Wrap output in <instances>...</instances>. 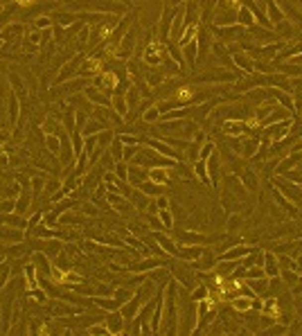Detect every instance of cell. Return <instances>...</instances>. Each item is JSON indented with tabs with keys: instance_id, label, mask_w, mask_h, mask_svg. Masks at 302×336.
<instances>
[{
	"instance_id": "37",
	"label": "cell",
	"mask_w": 302,
	"mask_h": 336,
	"mask_svg": "<svg viewBox=\"0 0 302 336\" xmlns=\"http://www.w3.org/2000/svg\"><path fill=\"white\" fill-rule=\"evenodd\" d=\"M113 106H115V111L120 113L122 117H127L129 104H127V97H124V95H113Z\"/></svg>"
},
{
	"instance_id": "16",
	"label": "cell",
	"mask_w": 302,
	"mask_h": 336,
	"mask_svg": "<svg viewBox=\"0 0 302 336\" xmlns=\"http://www.w3.org/2000/svg\"><path fill=\"white\" fill-rule=\"evenodd\" d=\"M230 307H232L234 312H239V314H246V312H250V309H253V298L237 293V296L230 298Z\"/></svg>"
},
{
	"instance_id": "58",
	"label": "cell",
	"mask_w": 302,
	"mask_h": 336,
	"mask_svg": "<svg viewBox=\"0 0 302 336\" xmlns=\"http://www.w3.org/2000/svg\"><path fill=\"white\" fill-rule=\"evenodd\" d=\"M83 212H86V215H97V208H93V205H83Z\"/></svg>"
},
{
	"instance_id": "34",
	"label": "cell",
	"mask_w": 302,
	"mask_h": 336,
	"mask_svg": "<svg viewBox=\"0 0 302 336\" xmlns=\"http://www.w3.org/2000/svg\"><path fill=\"white\" fill-rule=\"evenodd\" d=\"M108 151H111V156L115 158V163H120L124 156V142L120 140V138H113V142L108 145Z\"/></svg>"
},
{
	"instance_id": "39",
	"label": "cell",
	"mask_w": 302,
	"mask_h": 336,
	"mask_svg": "<svg viewBox=\"0 0 302 336\" xmlns=\"http://www.w3.org/2000/svg\"><path fill=\"white\" fill-rule=\"evenodd\" d=\"M162 79H165V73H162L160 68H153L147 73V84H149V86H158Z\"/></svg>"
},
{
	"instance_id": "28",
	"label": "cell",
	"mask_w": 302,
	"mask_h": 336,
	"mask_svg": "<svg viewBox=\"0 0 302 336\" xmlns=\"http://www.w3.org/2000/svg\"><path fill=\"white\" fill-rule=\"evenodd\" d=\"M54 20H57L61 27H66V25H73V23H79V18H83V14H73V11H59V14L52 16Z\"/></svg>"
},
{
	"instance_id": "36",
	"label": "cell",
	"mask_w": 302,
	"mask_h": 336,
	"mask_svg": "<svg viewBox=\"0 0 302 336\" xmlns=\"http://www.w3.org/2000/svg\"><path fill=\"white\" fill-rule=\"evenodd\" d=\"M194 171H196V176H199V180L201 183H205L208 185L210 183V174H208V167H205V161H194Z\"/></svg>"
},
{
	"instance_id": "52",
	"label": "cell",
	"mask_w": 302,
	"mask_h": 336,
	"mask_svg": "<svg viewBox=\"0 0 302 336\" xmlns=\"http://www.w3.org/2000/svg\"><path fill=\"white\" fill-rule=\"evenodd\" d=\"M7 280H9V264H0V289L5 287Z\"/></svg>"
},
{
	"instance_id": "14",
	"label": "cell",
	"mask_w": 302,
	"mask_h": 336,
	"mask_svg": "<svg viewBox=\"0 0 302 336\" xmlns=\"http://www.w3.org/2000/svg\"><path fill=\"white\" fill-rule=\"evenodd\" d=\"M275 185H278L280 190H282V194L287 196V199H291L293 203L302 199V190L298 185H293V183H287V180H282V178H275Z\"/></svg>"
},
{
	"instance_id": "29",
	"label": "cell",
	"mask_w": 302,
	"mask_h": 336,
	"mask_svg": "<svg viewBox=\"0 0 302 336\" xmlns=\"http://www.w3.org/2000/svg\"><path fill=\"white\" fill-rule=\"evenodd\" d=\"M180 52L185 54L187 66H190V68H194V66H196V57H199V48H196V39H194V41H190L187 45H183V48H180Z\"/></svg>"
},
{
	"instance_id": "27",
	"label": "cell",
	"mask_w": 302,
	"mask_h": 336,
	"mask_svg": "<svg viewBox=\"0 0 302 336\" xmlns=\"http://www.w3.org/2000/svg\"><path fill=\"white\" fill-rule=\"evenodd\" d=\"M104 129H108V127H104L97 117H88V122L83 124V129H81V136H97V133L104 131Z\"/></svg>"
},
{
	"instance_id": "42",
	"label": "cell",
	"mask_w": 302,
	"mask_h": 336,
	"mask_svg": "<svg viewBox=\"0 0 302 336\" xmlns=\"http://www.w3.org/2000/svg\"><path fill=\"white\" fill-rule=\"evenodd\" d=\"M158 217H160L162 226H165V230H171L174 228V215L169 212V208L167 210H158Z\"/></svg>"
},
{
	"instance_id": "40",
	"label": "cell",
	"mask_w": 302,
	"mask_h": 336,
	"mask_svg": "<svg viewBox=\"0 0 302 336\" xmlns=\"http://www.w3.org/2000/svg\"><path fill=\"white\" fill-rule=\"evenodd\" d=\"M70 136H73V151H75V156H81V154H83V136H81V131H73Z\"/></svg>"
},
{
	"instance_id": "49",
	"label": "cell",
	"mask_w": 302,
	"mask_h": 336,
	"mask_svg": "<svg viewBox=\"0 0 302 336\" xmlns=\"http://www.w3.org/2000/svg\"><path fill=\"white\" fill-rule=\"evenodd\" d=\"M208 293H210V289H208V287H196L194 291L190 293V300L199 302V300H203V298H208Z\"/></svg>"
},
{
	"instance_id": "41",
	"label": "cell",
	"mask_w": 302,
	"mask_h": 336,
	"mask_svg": "<svg viewBox=\"0 0 302 336\" xmlns=\"http://www.w3.org/2000/svg\"><path fill=\"white\" fill-rule=\"evenodd\" d=\"M158 120H162V113L158 111V106H151V108H147L145 113H142V122H158Z\"/></svg>"
},
{
	"instance_id": "35",
	"label": "cell",
	"mask_w": 302,
	"mask_h": 336,
	"mask_svg": "<svg viewBox=\"0 0 302 336\" xmlns=\"http://www.w3.org/2000/svg\"><path fill=\"white\" fill-rule=\"evenodd\" d=\"M113 138H115V131H113V129H104V131L97 133V145L102 147V149H108V145L113 142Z\"/></svg>"
},
{
	"instance_id": "38",
	"label": "cell",
	"mask_w": 302,
	"mask_h": 336,
	"mask_svg": "<svg viewBox=\"0 0 302 336\" xmlns=\"http://www.w3.org/2000/svg\"><path fill=\"white\" fill-rule=\"evenodd\" d=\"M45 147H48V151H52L54 156H59V151H61V138L59 136H45Z\"/></svg>"
},
{
	"instance_id": "22",
	"label": "cell",
	"mask_w": 302,
	"mask_h": 336,
	"mask_svg": "<svg viewBox=\"0 0 302 336\" xmlns=\"http://www.w3.org/2000/svg\"><path fill=\"white\" fill-rule=\"evenodd\" d=\"M149 178L158 185H169V167H151Z\"/></svg>"
},
{
	"instance_id": "61",
	"label": "cell",
	"mask_w": 302,
	"mask_h": 336,
	"mask_svg": "<svg viewBox=\"0 0 302 336\" xmlns=\"http://www.w3.org/2000/svg\"><path fill=\"white\" fill-rule=\"evenodd\" d=\"M300 7H302V0H300Z\"/></svg>"
},
{
	"instance_id": "56",
	"label": "cell",
	"mask_w": 302,
	"mask_h": 336,
	"mask_svg": "<svg viewBox=\"0 0 302 336\" xmlns=\"http://www.w3.org/2000/svg\"><path fill=\"white\" fill-rule=\"evenodd\" d=\"M86 332H88V334H108L106 327H95V325H90Z\"/></svg>"
},
{
	"instance_id": "44",
	"label": "cell",
	"mask_w": 302,
	"mask_h": 336,
	"mask_svg": "<svg viewBox=\"0 0 302 336\" xmlns=\"http://www.w3.org/2000/svg\"><path fill=\"white\" fill-rule=\"evenodd\" d=\"M278 68L282 70L284 75H291V77H300V75H302V68H300V66H296V64H280Z\"/></svg>"
},
{
	"instance_id": "51",
	"label": "cell",
	"mask_w": 302,
	"mask_h": 336,
	"mask_svg": "<svg viewBox=\"0 0 302 336\" xmlns=\"http://www.w3.org/2000/svg\"><path fill=\"white\" fill-rule=\"evenodd\" d=\"M45 194H52L54 190H61V180H57V178H50L48 183H45Z\"/></svg>"
},
{
	"instance_id": "6",
	"label": "cell",
	"mask_w": 302,
	"mask_h": 336,
	"mask_svg": "<svg viewBox=\"0 0 302 336\" xmlns=\"http://www.w3.org/2000/svg\"><path fill=\"white\" fill-rule=\"evenodd\" d=\"M81 61H83V57L79 54V57H75L70 64H66L64 68H61V73H59V77L54 79V86H59V84H64V82H68L70 77H75V75H79V66H81Z\"/></svg>"
},
{
	"instance_id": "8",
	"label": "cell",
	"mask_w": 302,
	"mask_h": 336,
	"mask_svg": "<svg viewBox=\"0 0 302 336\" xmlns=\"http://www.w3.org/2000/svg\"><path fill=\"white\" fill-rule=\"evenodd\" d=\"M142 305H145V302H142L138 296H133V298H129V300L124 302L122 307H120V314H122V316H124V321H127V325L133 321V318L138 316V312H140V307H142Z\"/></svg>"
},
{
	"instance_id": "59",
	"label": "cell",
	"mask_w": 302,
	"mask_h": 336,
	"mask_svg": "<svg viewBox=\"0 0 302 336\" xmlns=\"http://www.w3.org/2000/svg\"><path fill=\"white\" fill-rule=\"evenodd\" d=\"M298 113H300V120H302V108H300V111H298Z\"/></svg>"
},
{
	"instance_id": "53",
	"label": "cell",
	"mask_w": 302,
	"mask_h": 336,
	"mask_svg": "<svg viewBox=\"0 0 302 336\" xmlns=\"http://www.w3.org/2000/svg\"><path fill=\"white\" fill-rule=\"evenodd\" d=\"M212 151H215V145H212V142H208V145H205V147H201V151H199V158H201V161H208V158H210V154H212Z\"/></svg>"
},
{
	"instance_id": "3",
	"label": "cell",
	"mask_w": 302,
	"mask_h": 336,
	"mask_svg": "<svg viewBox=\"0 0 302 336\" xmlns=\"http://www.w3.org/2000/svg\"><path fill=\"white\" fill-rule=\"evenodd\" d=\"M25 239V233L23 228H16V226H7V224H0V244H18Z\"/></svg>"
},
{
	"instance_id": "48",
	"label": "cell",
	"mask_w": 302,
	"mask_h": 336,
	"mask_svg": "<svg viewBox=\"0 0 302 336\" xmlns=\"http://www.w3.org/2000/svg\"><path fill=\"white\" fill-rule=\"evenodd\" d=\"M115 176L120 180H129V167H127V163H124V161L115 163Z\"/></svg>"
},
{
	"instance_id": "4",
	"label": "cell",
	"mask_w": 302,
	"mask_h": 336,
	"mask_svg": "<svg viewBox=\"0 0 302 336\" xmlns=\"http://www.w3.org/2000/svg\"><path fill=\"white\" fill-rule=\"evenodd\" d=\"M104 325H106L108 334H124L127 321H124V316L120 314V309H117V312H108L106 314V318H104Z\"/></svg>"
},
{
	"instance_id": "2",
	"label": "cell",
	"mask_w": 302,
	"mask_h": 336,
	"mask_svg": "<svg viewBox=\"0 0 302 336\" xmlns=\"http://www.w3.org/2000/svg\"><path fill=\"white\" fill-rule=\"evenodd\" d=\"M149 149H156L158 154H162V156H167V158H174V161H178L180 158V151L178 149H174L171 145H167L165 140H158V138H147V140H142Z\"/></svg>"
},
{
	"instance_id": "13",
	"label": "cell",
	"mask_w": 302,
	"mask_h": 336,
	"mask_svg": "<svg viewBox=\"0 0 302 336\" xmlns=\"http://www.w3.org/2000/svg\"><path fill=\"white\" fill-rule=\"evenodd\" d=\"M196 262V268L199 271H212V268L217 266V262H219V255L215 253V251H203V255H201L199 259H194Z\"/></svg>"
},
{
	"instance_id": "54",
	"label": "cell",
	"mask_w": 302,
	"mask_h": 336,
	"mask_svg": "<svg viewBox=\"0 0 302 336\" xmlns=\"http://www.w3.org/2000/svg\"><path fill=\"white\" fill-rule=\"evenodd\" d=\"M156 205H158V210H167V208H169V199H167V194L156 196Z\"/></svg>"
},
{
	"instance_id": "1",
	"label": "cell",
	"mask_w": 302,
	"mask_h": 336,
	"mask_svg": "<svg viewBox=\"0 0 302 336\" xmlns=\"http://www.w3.org/2000/svg\"><path fill=\"white\" fill-rule=\"evenodd\" d=\"M70 9H86V11H111V14H122L127 9V5H120L115 0H75Z\"/></svg>"
},
{
	"instance_id": "46",
	"label": "cell",
	"mask_w": 302,
	"mask_h": 336,
	"mask_svg": "<svg viewBox=\"0 0 302 336\" xmlns=\"http://www.w3.org/2000/svg\"><path fill=\"white\" fill-rule=\"evenodd\" d=\"M16 212V199H0V215Z\"/></svg>"
},
{
	"instance_id": "20",
	"label": "cell",
	"mask_w": 302,
	"mask_h": 336,
	"mask_svg": "<svg viewBox=\"0 0 302 336\" xmlns=\"http://www.w3.org/2000/svg\"><path fill=\"white\" fill-rule=\"evenodd\" d=\"M266 18H271V25L282 23L287 16H284V9H280L275 0H266Z\"/></svg>"
},
{
	"instance_id": "17",
	"label": "cell",
	"mask_w": 302,
	"mask_h": 336,
	"mask_svg": "<svg viewBox=\"0 0 302 336\" xmlns=\"http://www.w3.org/2000/svg\"><path fill=\"white\" fill-rule=\"evenodd\" d=\"M83 95L90 99V104H99V106H111V99L106 95H102V90L95 86H86L83 88Z\"/></svg>"
},
{
	"instance_id": "5",
	"label": "cell",
	"mask_w": 302,
	"mask_h": 336,
	"mask_svg": "<svg viewBox=\"0 0 302 336\" xmlns=\"http://www.w3.org/2000/svg\"><path fill=\"white\" fill-rule=\"evenodd\" d=\"M95 75H102V59L83 57L81 66H79V77H95Z\"/></svg>"
},
{
	"instance_id": "11",
	"label": "cell",
	"mask_w": 302,
	"mask_h": 336,
	"mask_svg": "<svg viewBox=\"0 0 302 336\" xmlns=\"http://www.w3.org/2000/svg\"><path fill=\"white\" fill-rule=\"evenodd\" d=\"M50 312L54 316H77V314H81V307H77L75 302H52Z\"/></svg>"
},
{
	"instance_id": "57",
	"label": "cell",
	"mask_w": 302,
	"mask_h": 336,
	"mask_svg": "<svg viewBox=\"0 0 302 336\" xmlns=\"http://www.w3.org/2000/svg\"><path fill=\"white\" fill-rule=\"evenodd\" d=\"M239 221H241V217H232V219L228 221V230H230V233H232V230L239 226Z\"/></svg>"
},
{
	"instance_id": "9",
	"label": "cell",
	"mask_w": 302,
	"mask_h": 336,
	"mask_svg": "<svg viewBox=\"0 0 302 336\" xmlns=\"http://www.w3.org/2000/svg\"><path fill=\"white\" fill-rule=\"evenodd\" d=\"M136 43H138V36H136V32H133V29H129L127 34L122 36V41H120V45H117V57H120V59H127L129 54L133 52V48H136Z\"/></svg>"
},
{
	"instance_id": "23",
	"label": "cell",
	"mask_w": 302,
	"mask_h": 336,
	"mask_svg": "<svg viewBox=\"0 0 302 336\" xmlns=\"http://www.w3.org/2000/svg\"><path fill=\"white\" fill-rule=\"evenodd\" d=\"M93 305L106 309V312H117V309L122 307V305H120V300H117L115 296H99V298H95V300H93Z\"/></svg>"
},
{
	"instance_id": "15",
	"label": "cell",
	"mask_w": 302,
	"mask_h": 336,
	"mask_svg": "<svg viewBox=\"0 0 302 336\" xmlns=\"http://www.w3.org/2000/svg\"><path fill=\"white\" fill-rule=\"evenodd\" d=\"M289 117H291V111H289V108H284V106H275L273 111L268 113V117H264L262 120V124L264 127H271V124H275V122H282V120H289ZM262 127V129H264Z\"/></svg>"
},
{
	"instance_id": "10",
	"label": "cell",
	"mask_w": 302,
	"mask_h": 336,
	"mask_svg": "<svg viewBox=\"0 0 302 336\" xmlns=\"http://www.w3.org/2000/svg\"><path fill=\"white\" fill-rule=\"evenodd\" d=\"M145 180H149V167H142V165H133L129 167V185L131 187H138L140 183H145Z\"/></svg>"
},
{
	"instance_id": "50",
	"label": "cell",
	"mask_w": 302,
	"mask_h": 336,
	"mask_svg": "<svg viewBox=\"0 0 302 336\" xmlns=\"http://www.w3.org/2000/svg\"><path fill=\"white\" fill-rule=\"evenodd\" d=\"M138 151H140V145H124V156H122V161H124V163L131 161V158L136 156Z\"/></svg>"
},
{
	"instance_id": "7",
	"label": "cell",
	"mask_w": 302,
	"mask_h": 336,
	"mask_svg": "<svg viewBox=\"0 0 302 336\" xmlns=\"http://www.w3.org/2000/svg\"><path fill=\"white\" fill-rule=\"evenodd\" d=\"M95 86H97L99 90H104V93H106V95L115 93V86H117V75H115V73H111V70H106V73L97 75V77H95Z\"/></svg>"
},
{
	"instance_id": "31",
	"label": "cell",
	"mask_w": 302,
	"mask_h": 336,
	"mask_svg": "<svg viewBox=\"0 0 302 336\" xmlns=\"http://www.w3.org/2000/svg\"><path fill=\"white\" fill-rule=\"evenodd\" d=\"M237 23H239V25H244L246 29L253 27V25H255V16H253V11H250L246 5L239 7V11H237Z\"/></svg>"
},
{
	"instance_id": "26",
	"label": "cell",
	"mask_w": 302,
	"mask_h": 336,
	"mask_svg": "<svg viewBox=\"0 0 302 336\" xmlns=\"http://www.w3.org/2000/svg\"><path fill=\"white\" fill-rule=\"evenodd\" d=\"M244 131H246L244 120H241V122H239V120H230V122H226V124H224V133H226V136L241 138V136H244Z\"/></svg>"
},
{
	"instance_id": "19",
	"label": "cell",
	"mask_w": 302,
	"mask_h": 336,
	"mask_svg": "<svg viewBox=\"0 0 302 336\" xmlns=\"http://www.w3.org/2000/svg\"><path fill=\"white\" fill-rule=\"evenodd\" d=\"M158 266H165V262H162V259L147 257V259H142V262H138V264H131L127 271H131V273H142V271H151V268H158Z\"/></svg>"
},
{
	"instance_id": "45",
	"label": "cell",
	"mask_w": 302,
	"mask_h": 336,
	"mask_svg": "<svg viewBox=\"0 0 302 336\" xmlns=\"http://www.w3.org/2000/svg\"><path fill=\"white\" fill-rule=\"evenodd\" d=\"M241 180H244V185L246 187H248V190H257V183H255V180H257V178H255V174H253V171H250V169H246V171H241Z\"/></svg>"
},
{
	"instance_id": "55",
	"label": "cell",
	"mask_w": 302,
	"mask_h": 336,
	"mask_svg": "<svg viewBox=\"0 0 302 336\" xmlns=\"http://www.w3.org/2000/svg\"><path fill=\"white\" fill-rule=\"evenodd\" d=\"M36 27H39V29H43V27H50V25H52V20H50V18H45V16H41V18L39 20H36Z\"/></svg>"
},
{
	"instance_id": "18",
	"label": "cell",
	"mask_w": 302,
	"mask_h": 336,
	"mask_svg": "<svg viewBox=\"0 0 302 336\" xmlns=\"http://www.w3.org/2000/svg\"><path fill=\"white\" fill-rule=\"evenodd\" d=\"M232 64L244 70V75H253V70H255V64L250 61V54H246V52H234Z\"/></svg>"
},
{
	"instance_id": "12",
	"label": "cell",
	"mask_w": 302,
	"mask_h": 336,
	"mask_svg": "<svg viewBox=\"0 0 302 336\" xmlns=\"http://www.w3.org/2000/svg\"><path fill=\"white\" fill-rule=\"evenodd\" d=\"M205 167H208L210 180H212L217 187V178H219V171H221V154L219 151H212V154H210V158L205 161Z\"/></svg>"
},
{
	"instance_id": "25",
	"label": "cell",
	"mask_w": 302,
	"mask_h": 336,
	"mask_svg": "<svg viewBox=\"0 0 302 336\" xmlns=\"http://www.w3.org/2000/svg\"><path fill=\"white\" fill-rule=\"evenodd\" d=\"M151 235H153V239H156L158 246H160V249L165 251V253H169V255H174V257H176V253H178V244H176L174 239L162 237V235L158 233V230H156V233H151Z\"/></svg>"
},
{
	"instance_id": "24",
	"label": "cell",
	"mask_w": 302,
	"mask_h": 336,
	"mask_svg": "<svg viewBox=\"0 0 302 336\" xmlns=\"http://www.w3.org/2000/svg\"><path fill=\"white\" fill-rule=\"evenodd\" d=\"M165 187L167 185H158V183H153V180H145V183H140V185H138V190L140 192H145L147 196H153V199H156V196H160V194H165Z\"/></svg>"
},
{
	"instance_id": "43",
	"label": "cell",
	"mask_w": 302,
	"mask_h": 336,
	"mask_svg": "<svg viewBox=\"0 0 302 336\" xmlns=\"http://www.w3.org/2000/svg\"><path fill=\"white\" fill-rule=\"evenodd\" d=\"M34 271H36L34 264H27V266H25V278H27L29 291H32V289H36V275H34Z\"/></svg>"
},
{
	"instance_id": "60",
	"label": "cell",
	"mask_w": 302,
	"mask_h": 336,
	"mask_svg": "<svg viewBox=\"0 0 302 336\" xmlns=\"http://www.w3.org/2000/svg\"><path fill=\"white\" fill-rule=\"evenodd\" d=\"M0 43H2V36H0Z\"/></svg>"
},
{
	"instance_id": "33",
	"label": "cell",
	"mask_w": 302,
	"mask_h": 336,
	"mask_svg": "<svg viewBox=\"0 0 302 336\" xmlns=\"http://www.w3.org/2000/svg\"><path fill=\"white\" fill-rule=\"evenodd\" d=\"M18 99H16V90H9V127L18 124Z\"/></svg>"
},
{
	"instance_id": "47",
	"label": "cell",
	"mask_w": 302,
	"mask_h": 336,
	"mask_svg": "<svg viewBox=\"0 0 302 336\" xmlns=\"http://www.w3.org/2000/svg\"><path fill=\"white\" fill-rule=\"evenodd\" d=\"M302 52V43H298V45H291V48H287L282 54L278 57V61H284V59H291V57H296V54H300Z\"/></svg>"
},
{
	"instance_id": "30",
	"label": "cell",
	"mask_w": 302,
	"mask_h": 336,
	"mask_svg": "<svg viewBox=\"0 0 302 336\" xmlns=\"http://www.w3.org/2000/svg\"><path fill=\"white\" fill-rule=\"evenodd\" d=\"M257 149H259V140L257 138H246L244 140V145H241V158H253L255 154H257Z\"/></svg>"
},
{
	"instance_id": "21",
	"label": "cell",
	"mask_w": 302,
	"mask_h": 336,
	"mask_svg": "<svg viewBox=\"0 0 302 336\" xmlns=\"http://www.w3.org/2000/svg\"><path fill=\"white\" fill-rule=\"evenodd\" d=\"M264 271L268 278L280 275V264H278V255L275 253H264Z\"/></svg>"
},
{
	"instance_id": "32",
	"label": "cell",
	"mask_w": 302,
	"mask_h": 336,
	"mask_svg": "<svg viewBox=\"0 0 302 336\" xmlns=\"http://www.w3.org/2000/svg\"><path fill=\"white\" fill-rule=\"evenodd\" d=\"M280 278H282V282L287 284V289H293L298 282H300V275L296 273V268H282V271H280Z\"/></svg>"
}]
</instances>
